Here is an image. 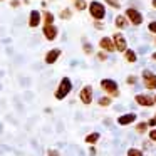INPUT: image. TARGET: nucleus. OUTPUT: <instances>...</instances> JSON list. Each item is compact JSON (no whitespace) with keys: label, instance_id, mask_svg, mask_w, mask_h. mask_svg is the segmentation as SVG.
I'll use <instances>...</instances> for the list:
<instances>
[{"label":"nucleus","instance_id":"nucleus-8","mask_svg":"<svg viewBox=\"0 0 156 156\" xmlns=\"http://www.w3.org/2000/svg\"><path fill=\"white\" fill-rule=\"evenodd\" d=\"M57 27H54V25H44V37L47 41H54L57 37Z\"/></svg>","mask_w":156,"mask_h":156},{"label":"nucleus","instance_id":"nucleus-33","mask_svg":"<svg viewBox=\"0 0 156 156\" xmlns=\"http://www.w3.org/2000/svg\"><path fill=\"white\" fill-rule=\"evenodd\" d=\"M153 59H154V61H156V52H154V54H153Z\"/></svg>","mask_w":156,"mask_h":156},{"label":"nucleus","instance_id":"nucleus-22","mask_svg":"<svg viewBox=\"0 0 156 156\" xmlns=\"http://www.w3.org/2000/svg\"><path fill=\"white\" fill-rule=\"evenodd\" d=\"M99 104H101V106H109V104H111V99H109V98H101V99H99Z\"/></svg>","mask_w":156,"mask_h":156},{"label":"nucleus","instance_id":"nucleus-24","mask_svg":"<svg viewBox=\"0 0 156 156\" xmlns=\"http://www.w3.org/2000/svg\"><path fill=\"white\" fill-rule=\"evenodd\" d=\"M84 52H86V54H91V52H92L91 44H84Z\"/></svg>","mask_w":156,"mask_h":156},{"label":"nucleus","instance_id":"nucleus-16","mask_svg":"<svg viewBox=\"0 0 156 156\" xmlns=\"http://www.w3.org/2000/svg\"><path fill=\"white\" fill-rule=\"evenodd\" d=\"M124 57H126V61H128V62H136V54L133 51H128V49H126V51H124Z\"/></svg>","mask_w":156,"mask_h":156},{"label":"nucleus","instance_id":"nucleus-5","mask_svg":"<svg viewBox=\"0 0 156 156\" xmlns=\"http://www.w3.org/2000/svg\"><path fill=\"white\" fill-rule=\"evenodd\" d=\"M126 17H128L129 22H131V24H134V25H139L143 22V15L139 14L136 9H128V10H126Z\"/></svg>","mask_w":156,"mask_h":156},{"label":"nucleus","instance_id":"nucleus-10","mask_svg":"<svg viewBox=\"0 0 156 156\" xmlns=\"http://www.w3.org/2000/svg\"><path fill=\"white\" fill-rule=\"evenodd\" d=\"M59 55H61V49H51V51L45 54V62H47V64H54L59 59Z\"/></svg>","mask_w":156,"mask_h":156},{"label":"nucleus","instance_id":"nucleus-4","mask_svg":"<svg viewBox=\"0 0 156 156\" xmlns=\"http://www.w3.org/2000/svg\"><path fill=\"white\" fill-rule=\"evenodd\" d=\"M112 41V44H114V49L116 51H119V52H124L126 49H128V42H126V39H124V35L122 34H114V37L111 39Z\"/></svg>","mask_w":156,"mask_h":156},{"label":"nucleus","instance_id":"nucleus-9","mask_svg":"<svg viewBox=\"0 0 156 156\" xmlns=\"http://www.w3.org/2000/svg\"><path fill=\"white\" fill-rule=\"evenodd\" d=\"M136 102L139 106H144V108H149V106L154 104V99L149 98V96H143V94H138L136 96Z\"/></svg>","mask_w":156,"mask_h":156},{"label":"nucleus","instance_id":"nucleus-14","mask_svg":"<svg viewBox=\"0 0 156 156\" xmlns=\"http://www.w3.org/2000/svg\"><path fill=\"white\" fill-rule=\"evenodd\" d=\"M114 22H116V27H119V29H124L126 24H128V22H126V17H122V15H118Z\"/></svg>","mask_w":156,"mask_h":156},{"label":"nucleus","instance_id":"nucleus-6","mask_svg":"<svg viewBox=\"0 0 156 156\" xmlns=\"http://www.w3.org/2000/svg\"><path fill=\"white\" fill-rule=\"evenodd\" d=\"M143 79H144V84L148 89H156V74H153L151 71H144Z\"/></svg>","mask_w":156,"mask_h":156},{"label":"nucleus","instance_id":"nucleus-25","mask_svg":"<svg viewBox=\"0 0 156 156\" xmlns=\"http://www.w3.org/2000/svg\"><path fill=\"white\" fill-rule=\"evenodd\" d=\"M148 29H149L151 32H154V34H156V22H151V24L148 25Z\"/></svg>","mask_w":156,"mask_h":156},{"label":"nucleus","instance_id":"nucleus-26","mask_svg":"<svg viewBox=\"0 0 156 156\" xmlns=\"http://www.w3.org/2000/svg\"><path fill=\"white\" fill-rule=\"evenodd\" d=\"M98 59H99V61H106V59H108V55H106L104 52H99V54H98Z\"/></svg>","mask_w":156,"mask_h":156},{"label":"nucleus","instance_id":"nucleus-34","mask_svg":"<svg viewBox=\"0 0 156 156\" xmlns=\"http://www.w3.org/2000/svg\"><path fill=\"white\" fill-rule=\"evenodd\" d=\"M154 102H156V98H154Z\"/></svg>","mask_w":156,"mask_h":156},{"label":"nucleus","instance_id":"nucleus-19","mask_svg":"<svg viewBox=\"0 0 156 156\" xmlns=\"http://www.w3.org/2000/svg\"><path fill=\"white\" fill-rule=\"evenodd\" d=\"M76 9H77V10H84V9H86V2H84V0H76Z\"/></svg>","mask_w":156,"mask_h":156},{"label":"nucleus","instance_id":"nucleus-27","mask_svg":"<svg viewBox=\"0 0 156 156\" xmlns=\"http://www.w3.org/2000/svg\"><path fill=\"white\" fill-rule=\"evenodd\" d=\"M47 154H49V156H59V151H55V149H49Z\"/></svg>","mask_w":156,"mask_h":156},{"label":"nucleus","instance_id":"nucleus-20","mask_svg":"<svg viewBox=\"0 0 156 156\" xmlns=\"http://www.w3.org/2000/svg\"><path fill=\"white\" fill-rule=\"evenodd\" d=\"M146 128H148V124H146V122H139V124L136 126V131H138V133H144Z\"/></svg>","mask_w":156,"mask_h":156},{"label":"nucleus","instance_id":"nucleus-17","mask_svg":"<svg viewBox=\"0 0 156 156\" xmlns=\"http://www.w3.org/2000/svg\"><path fill=\"white\" fill-rule=\"evenodd\" d=\"M98 139H99V133H92V134H89L87 138H86V143H89V144H94Z\"/></svg>","mask_w":156,"mask_h":156},{"label":"nucleus","instance_id":"nucleus-32","mask_svg":"<svg viewBox=\"0 0 156 156\" xmlns=\"http://www.w3.org/2000/svg\"><path fill=\"white\" fill-rule=\"evenodd\" d=\"M153 7H154V9H156V0H153Z\"/></svg>","mask_w":156,"mask_h":156},{"label":"nucleus","instance_id":"nucleus-3","mask_svg":"<svg viewBox=\"0 0 156 156\" xmlns=\"http://www.w3.org/2000/svg\"><path fill=\"white\" fill-rule=\"evenodd\" d=\"M101 87L104 89L108 94H111V96H119L118 84H116V81H112V79H102V81H101Z\"/></svg>","mask_w":156,"mask_h":156},{"label":"nucleus","instance_id":"nucleus-28","mask_svg":"<svg viewBox=\"0 0 156 156\" xmlns=\"http://www.w3.org/2000/svg\"><path fill=\"white\" fill-rule=\"evenodd\" d=\"M149 138H151L153 141H156V129H153V131L149 133Z\"/></svg>","mask_w":156,"mask_h":156},{"label":"nucleus","instance_id":"nucleus-1","mask_svg":"<svg viewBox=\"0 0 156 156\" xmlns=\"http://www.w3.org/2000/svg\"><path fill=\"white\" fill-rule=\"evenodd\" d=\"M71 89H72L71 79H69V77H64L61 82H59V87H57V91H55V98H57V99H64L66 96L71 92Z\"/></svg>","mask_w":156,"mask_h":156},{"label":"nucleus","instance_id":"nucleus-29","mask_svg":"<svg viewBox=\"0 0 156 156\" xmlns=\"http://www.w3.org/2000/svg\"><path fill=\"white\" fill-rule=\"evenodd\" d=\"M10 5H12V7H19V5H20V2H19V0H12V2H10Z\"/></svg>","mask_w":156,"mask_h":156},{"label":"nucleus","instance_id":"nucleus-31","mask_svg":"<svg viewBox=\"0 0 156 156\" xmlns=\"http://www.w3.org/2000/svg\"><path fill=\"white\" fill-rule=\"evenodd\" d=\"M136 82V77H128V84H134Z\"/></svg>","mask_w":156,"mask_h":156},{"label":"nucleus","instance_id":"nucleus-15","mask_svg":"<svg viewBox=\"0 0 156 156\" xmlns=\"http://www.w3.org/2000/svg\"><path fill=\"white\" fill-rule=\"evenodd\" d=\"M52 22H54V14H51V12H44V24L45 25H52Z\"/></svg>","mask_w":156,"mask_h":156},{"label":"nucleus","instance_id":"nucleus-12","mask_svg":"<svg viewBox=\"0 0 156 156\" xmlns=\"http://www.w3.org/2000/svg\"><path fill=\"white\" fill-rule=\"evenodd\" d=\"M41 24V12L39 10H32L30 12V17H29V25L30 27H37Z\"/></svg>","mask_w":156,"mask_h":156},{"label":"nucleus","instance_id":"nucleus-11","mask_svg":"<svg viewBox=\"0 0 156 156\" xmlns=\"http://www.w3.org/2000/svg\"><path fill=\"white\" fill-rule=\"evenodd\" d=\"M99 45H101V49H104V51H108V52H114L116 51L112 41H111V39H108V37H102L101 41H99Z\"/></svg>","mask_w":156,"mask_h":156},{"label":"nucleus","instance_id":"nucleus-30","mask_svg":"<svg viewBox=\"0 0 156 156\" xmlns=\"http://www.w3.org/2000/svg\"><path fill=\"white\" fill-rule=\"evenodd\" d=\"M149 126H156V118H153V119H149V122H148Z\"/></svg>","mask_w":156,"mask_h":156},{"label":"nucleus","instance_id":"nucleus-7","mask_svg":"<svg viewBox=\"0 0 156 156\" xmlns=\"http://www.w3.org/2000/svg\"><path fill=\"white\" fill-rule=\"evenodd\" d=\"M81 101L84 102V104H89V102L92 101V87H91V86H84V87H82Z\"/></svg>","mask_w":156,"mask_h":156},{"label":"nucleus","instance_id":"nucleus-2","mask_svg":"<svg viewBox=\"0 0 156 156\" xmlns=\"http://www.w3.org/2000/svg\"><path fill=\"white\" fill-rule=\"evenodd\" d=\"M89 12H91V15L96 19V20H101V19H104V15H106L104 5H102L101 2H92V4L89 5Z\"/></svg>","mask_w":156,"mask_h":156},{"label":"nucleus","instance_id":"nucleus-21","mask_svg":"<svg viewBox=\"0 0 156 156\" xmlns=\"http://www.w3.org/2000/svg\"><path fill=\"white\" fill-rule=\"evenodd\" d=\"M71 10H69V9H64V10L61 12V19H71Z\"/></svg>","mask_w":156,"mask_h":156},{"label":"nucleus","instance_id":"nucleus-18","mask_svg":"<svg viewBox=\"0 0 156 156\" xmlns=\"http://www.w3.org/2000/svg\"><path fill=\"white\" fill-rule=\"evenodd\" d=\"M128 156H143V151H139V149H136V148H131L128 151Z\"/></svg>","mask_w":156,"mask_h":156},{"label":"nucleus","instance_id":"nucleus-23","mask_svg":"<svg viewBox=\"0 0 156 156\" xmlns=\"http://www.w3.org/2000/svg\"><path fill=\"white\" fill-rule=\"evenodd\" d=\"M106 2H108V4L111 5V7H114V9H119V7H121L118 0H106Z\"/></svg>","mask_w":156,"mask_h":156},{"label":"nucleus","instance_id":"nucleus-13","mask_svg":"<svg viewBox=\"0 0 156 156\" xmlns=\"http://www.w3.org/2000/svg\"><path fill=\"white\" fill-rule=\"evenodd\" d=\"M136 119V114H133V112H129V114H122L118 118V122L121 126H126V124H131L133 121Z\"/></svg>","mask_w":156,"mask_h":156}]
</instances>
